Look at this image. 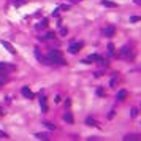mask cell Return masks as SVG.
Here are the masks:
<instances>
[{
  "mask_svg": "<svg viewBox=\"0 0 141 141\" xmlns=\"http://www.w3.org/2000/svg\"><path fill=\"white\" fill-rule=\"evenodd\" d=\"M48 60H51V63H56V65H65V60H63L60 51L57 49H51L48 52Z\"/></svg>",
  "mask_w": 141,
  "mask_h": 141,
  "instance_id": "1",
  "label": "cell"
},
{
  "mask_svg": "<svg viewBox=\"0 0 141 141\" xmlns=\"http://www.w3.org/2000/svg\"><path fill=\"white\" fill-rule=\"evenodd\" d=\"M119 56L129 60L130 57L133 56V54H132V49H130V46H122V48H120V51H119Z\"/></svg>",
  "mask_w": 141,
  "mask_h": 141,
  "instance_id": "2",
  "label": "cell"
},
{
  "mask_svg": "<svg viewBox=\"0 0 141 141\" xmlns=\"http://www.w3.org/2000/svg\"><path fill=\"white\" fill-rule=\"evenodd\" d=\"M82 48V43L81 41H73L71 45H70V48H68V51L71 52V54H76V52H79V49Z\"/></svg>",
  "mask_w": 141,
  "mask_h": 141,
  "instance_id": "3",
  "label": "cell"
},
{
  "mask_svg": "<svg viewBox=\"0 0 141 141\" xmlns=\"http://www.w3.org/2000/svg\"><path fill=\"white\" fill-rule=\"evenodd\" d=\"M0 70H2V73L5 75V73L14 71V70H16V65H11V63H0Z\"/></svg>",
  "mask_w": 141,
  "mask_h": 141,
  "instance_id": "4",
  "label": "cell"
},
{
  "mask_svg": "<svg viewBox=\"0 0 141 141\" xmlns=\"http://www.w3.org/2000/svg\"><path fill=\"white\" fill-rule=\"evenodd\" d=\"M100 59H102V57H100L98 54H90V56H87L82 62H84V63H92V62H98Z\"/></svg>",
  "mask_w": 141,
  "mask_h": 141,
  "instance_id": "5",
  "label": "cell"
},
{
  "mask_svg": "<svg viewBox=\"0 0 141 141\" xmlns=\"http://www.w3.org/2000/svg\"><path fill=\"white\" fill-rule=\"evenodd\" d=\"M114 33H116V27H114V25H106V27L103 29V35L105 36H113Z\"/></svg>",
  "mask_w": 141,
  "mask_h": 141,
  "instance_id": "6",
  "label": "cell"
},
{
  "mask_svg": "<svg viewBox=\"0 0 141 141\" xmlns=\"http://www.w3.org/2000/svg\"><path fill=\"white\" fill-rule=\"evenodd\" d=\"M40 108H41V113H48V102H46V97H40Z\"/></svg>",
  "mask_w": 141,
  "mask_h": 141,
  "instance_id": "7",
  "label": "cell"
},
{
  "mask_svg": "<svg viewBox=\"0 0 141 141\" xmlns=\"http://www.w3.org/2000/svg\"><path fill=\"white\" fill-rule=\"evenodd\" d=\"M21 94L25 97V98H33V92L29 89V87H22V89H21Z\"/></svg>",
  "mask_w": 141,
  "mask_h": 141,
  "instance_id": "8",
  "label": "cell"
},
{
  "mask_svg": "<svg viewBox=\"0 0 141 141\" xmlns=\"http://www.w3.org/2000/svg\"><path fill=\"white\" fill-rule=\"evenodd\" d=\"M2 45H3V48H6V51H8L10 54H16V49L13 48V46L10 45L8 41H5V40H2Z\"/></svg>",
  "mask_w": 141,
  "mask_h": 141,
  "instance_id": "9",
  "label": "cell"
},
{
  "mask_svg": "<svg viewBox=\"0 0 141 141\" xmlns=\"http://www.w3.org/2000/svg\"><path fill=\"white\" fill-rule=\"evenodd\" d=\"M125 97H127V90H125V89H122V90H119V92H117L116 98L119 100V102H124V100H125Z\"/></svg>",
  "mask_w": 141,
  "mask_h": 141,
  "instance_id": "10",
  "label": "cell"
},
{
  "mask_svg": "<svg viewBox=\"0 0 141 141\" xmlns=\"http://www.w3.org/2000/svg\"><path fill=\"white\" fill-rule=\"evenodd\" d=\"M63 120H67L68 124H73V122H75V119H73V114L70 113V111H67L65 114H63Z\"/></svg>",
  "mask_w": 141,
  "mask_h": 141,
  "instance_id": "11",
  "label": "cell"
},
{
  "mask_svg": "<svg viewBox=\"0 0 141 141\" xmlns=\"http://www.w3.org/2000/svg\"><path fill=\"white\" fill-rule=\"evenodd\" d=\"M102 5H103V6H108V8H116L117 3L111 2V0H102Z\"/></svg>",
  "mask_w": 141,
  "mask_h": 141,
  "instance_id": "12",
  "label": "cell"
},
{
  "mask_svg": "<svg viewBox=\"0 0 141 141\" xmlns=\"http://www.w3.org/2000/svg\"><path fill=\"white\" fill-rule=\"evenodd\" d=\"M124 140L125 141H140L141 136L140 135H127V136H124Z\"/></svg>",
  "mask_w": 141,
  "mask_h": 141,
  "instance_id": "13",
  "label": "cell"
},
{
  "mask_svg": "<svg viewBox=\"0 0 141 141\" xmlns=\"http://www.w3.org/2000/svg\"><path fill=\"white\" fill-rule=\"evenodd\" d=\"M46 25H48V19H41V21H40V22H38V24H36V25H35V27H36V29H38V30H40V29H45V27H46Z\"/></svg>",
  "mask_w": 141,
  "mask_h": 141,
  "instance_id": "14",
  "label": "cell"
},
{
  "mask_svg": "<svg viewBox=\"0 0 141 141\" xmlns=\"http://www.w3.org/2000/svg\"><path fill=\"white\" fill-rule=\"evenodd\" d=\"M86 124H87V125H94V127L98 125V124H97V120L92 119V117H87V119H86Z\"/></svg>",
  "mask_w": 141,
  "mask_h": 141,
  "instance_id": "15",
  "label": "cell"
},
{
  "mask_svg": "<svg viewBox=\"0 0 141 141\" xmlns=\"http://www.w3.org/2000/svg\"><path fill=\"white\" fill-rule=\"evenodd\" d=\"M36 138L38 140H49V136H48V133H36Z\"/></svg>",
  "mask_w": 141,
  "mask_h": 141,
  "instance_id": "16",
  "label": "cell"
},
{
  "mask_svg": "<svg viewBox=\"0 0 141 141\" xmlns=\"http://www.w3.org/2000/svg\"><path fill=\"white\" fill-rule=\"evenodd\" d=\"M24 3H27V0H14L13 5L14 6H21V5H24Z\"/></svg>",
  "mask_w": 141,
  "mask_h": 141,
  "instance_id": "17",
  "label": "cell"
},
{
  "mask_svg": "<svg viewBox=\"0 0 141 141\" xmlns=\"http://www.w3.org/2000/svg\"><path fill=\"white\" fill-rule=\"evenodd\" d=\"M129 21L130 22H138V21H141V16H130Z\"/></svg>",
  "mask_w": 141,
  "mask_h": 141,
  "instance_id": "18",
  "label": "cell"
},
{
  "mask_svg": "<svg viewBox=\"0 0 141 141\" xmlns=\"http://www.w3.org/2000/svg\"><path fill=\"white\" fill-rule=\"evenodd\" d=\"M51 38H54V32H48V33H46V36H45V38H41V40H51Z\"/></svg>",
  "mask_w": 141,
  "mask_h": 141,
  "instance_id": "19",
  "label": "cell"
},
{
  "mask_svg": "<svg viewBox=\"0 0 141 141\" xmlns=\"http://www.w3.org/2000/svg\"><path fill=\"white\" fill-rule=\"evenodd\" d=\"M45 125L48 127L49 130H54V129H56V125H54V124H51V122H45Z\"/></svg>",
  "mask_w": 141,
  "mask_h": 141,
  "instance_id": "20",
  "label": "cell"
},
{
  "mask_svg": "<svg viewBox=\"0 0 141 141\" xmlns=\"http://www.w3.org/2000/svg\"><path fill=\"white\" fill-rule=\"evenodd\" d=\"M108 52L109 54H114V45H111V43L108 45Z\"/></svg>",
  "mask_w": 141,
  "mask_h": 141,
  "instance_id": "21",
  "label": "cell"
},
{
  "mask_svg": "<svg viewBox=\"0 0 141 141\" xmlns=\"http://www.w3.org/2000/svg\"><path fill=\"white\" fill-rule=\"evenodd\" d=\"M59 33H60V36H67V29H63V27H62V29L59 30Z\"/></svg>",
  "mask_w": 141,
  "mask_h": 141,
  "instance_id": "22",
  "label": "cell"
},
{
  "mask_svg": "<svg viewBox=\"0 0 141 141\" xmlns=\"http://www.w3.org/2000/svg\"><path fill=\"white\" fill-rule=\"evenodd\" d=\"M97 95L103 97V95H105V90H103V89H97Z\"/></svg>",
  "mask_w": 141,
  "mask_h": 141,
  "instance_id": "23",
  "label": "cell"
},
{
  "mask_svg": "<svg viewBox=\"0 0 141 141\" xmlns=\"http://www.w3.org/2000/svg\"><path fill=\"white\" fill-rule=\"evenodd\" d=\"M6 138H8V135L5 132H0V140H6Z\"/></svg>",
  "mask_w": 141,
  "mask_h": 141,
  "instance_id": "24",
  "label": "cell"
},
{
  "mask_svg": "<svg viewBox=\"0 0 141 141\" xmlns=\"http://www.w3.org/2000/svg\"><path fill=\"white\" fill-rule=\"evenodd\" d=\"M109 86H111V87L116 86V76H114V78H111V81H109Z\"/></svg>",
  "mask_w": 141,
  "mask_h": 141,
  "instance_id": "25",
  "label": "cell"
},
{
  "mask_svg": "<svg viewBox=\"0 0 141 141\" xmlns=\"http://www.w3.org/2000/svg\"><path fill=\"white\" fill-rule=\"evenodd\" d=\"M136 114H138V109H135V108H133V109H132V117H135Z\"/></svg>",
  "mask_w": 141,
  "mask_h": 141,
  "instance_id": "26",
  "label": "cell"
},
{
  "mask_svg": "<svg viewBox=\"0 0 141 141\" xmlns=\"http://www.w3.org/2000/svg\"><path fill=\"white\" fill-rule=\"evenodd\" d=\"M108 117H109V119H113V117H114V109H111V113L108 114Z\"/></svg>",
  "mask_w": 141,
  "mask_h": 141,
  "instance_id": "27",
  "label": "cell"
},
{
  "mask_svg": "<svg viewBox=\"0 0 141 141\" xmlns=\"http://www.w3.org/2000/svg\"><path fill=\"white\" fill-rule=\"evenodd\" d=\"M68 8H70V6H68V5H62V6H60V8H59V10H68Z\"/></svg>",
  "mask_w": 141,
  "mask_h": 141,
  "instance_id": "28",
  "label": "cell"
},
{
  "mask_svg": "<svg viewBox=\"0 0 141 141\" xmlns=\"http://www.w3.org/2000/svg\"><path fill=\"white\" fill-rule=\"evenodd\" d=\"M70 3H79V2H82V0H68Z\"/></svg>",
  "mask_w": 141,
  "mask_h": 141,
  "instance_id": "29",
  "label": "cell"
},
{
  "mask_svg": "<svg viewBox=\"0 0 141 141\" xmlns=\"http://www.w3.org/2000/svg\"><path fill=\"white\" fill-rule=\"evenodd\" d=\"M133 2H135L136 5H141V0H133Z\"/></svg>",
  "mask_w": 141,
  "mask_h": 141,
  "instance_id": "30",
  "label": "cell"
},
{
  "mask_svg": "<svg viewBox=\"0 0 141 141\" xmlns=\"http://www.w3.org/2000/svg\"><path fill=\"white\" fill-rule=\"evenodd\" d=\"M0 75H3V73H2V70H0Z\"/></svg>",
  "mask_w": 141,
  "mask_h": 141,
  "instance_id": "31",
  "label": "cell"
},
{
  "mask_svg": "<svg viewBox=\"0 0 141 141\" xmlns=\"http://www.w3.org/2000/svg\"><path fill=\"white\" fill-rule=\"evenodd\" d=\"M0 116H2V111H0Z\"/></svg>",
  "mask_w": 141,
  "mask_h": 141,
  "instance_id": "32",
  "label": "cell"
}]
</instances>
